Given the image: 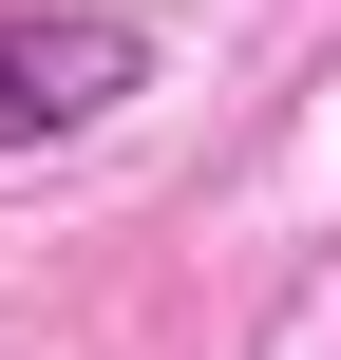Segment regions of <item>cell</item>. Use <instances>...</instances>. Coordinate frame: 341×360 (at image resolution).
Instances as JSON below:
<instances>
[{"instance_id":"obj_1","label":"cell","mask_w":341,"mask_h":360,"mask_svg":"<svg viewBox=\"0 0 341 360\" xmlns=\"http://www.w3.org/2000/svg\"><path fill=\"white\" fill-rule=\"evenodd\" d=\"M114 95H152V19L133 0H0V152H57Z\"/></svg>"}]
</instances>
